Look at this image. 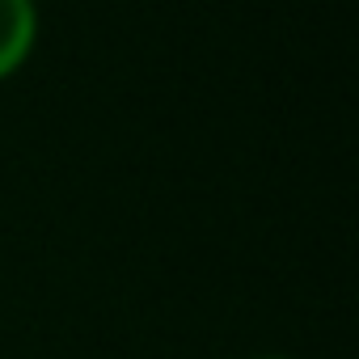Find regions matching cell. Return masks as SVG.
Instances as JSON below:
<instances>
[{"instance_id":"6da1fadb","label":"cell","mask_w":359,"mask_h":359,"mask_svg":"<svg viewBox=\"0 0 359 359\" xmlns=\"http://www.w3.org/2000/svg\"><path fill=\"white\" fill-rule=\"evenodd\" d=\"M34 43V5L30 0H0V76H9Z\"/></svg>"}]
</instances>
